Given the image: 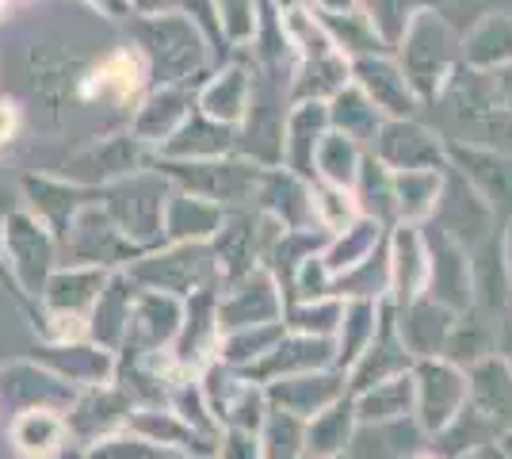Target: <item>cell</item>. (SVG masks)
Segmentation results:
<instances>
[{"label":"cell","instance_id":"obj_1","mask_svg":"<svg viewBox=\"0 0 512 459\" xmlns=\"http://www.w3.org/2000/svg\"><path fill=\"white\" fill-rule=\"evenodd\" d=\"M417 410H421V421L425 429H444L448 421H455L459 406H463V379L455 368L448 364H425L421 375H417Z\"/></svg>","mask_w":512,"mask_h":459},{"label":"cell","instance_id":"obj_2","mask_svg":"<svg viewBox=\"0 0 512 459\" xmlns=\"http://www.w3.org/2000/svg\"><path fill=\"white\" fill-rule=\"evenodd\" d=\"M436 192L440 180L425 169H402L394 176V207L402 211V219H425L436 207Z\"/></svg>","mask_w":512,"mask_h":459},{"label":"cell","instance_id":"obj_3","mask_svg":"<svg viewBox=\"0 0 512 459\" xmlns=\"http://www.w3.org/2000/svg\"><path fill=\"white\" fill-rule=\"evenodd\" d=\"M314 165H318L325 180L333 188H344L352 184L356 173H360V157H356V142L348 134H325L318 142V153H314Z\"/></svg>","mask_w":512,"mask_h":459},{"label":"cell","instance_id":"obj_4","mask_svg":"<svg viewBox=\"0 0 512 459\" xmlns=\"http://www.w3.org/2000/svg\"><path fill=\"white\" fill-rule=\"evenodd\" d=\"M360 73H363V85H367V92H371L375 104H383V108L394 111V115H402V111L413 108V96H409L406 77H402L394 66H386V62H363Z\"/></svg>","mask_w":512,"mask_h":459},{"label":"cell","instance_id":"obj_5","mask_svg":"<svg viewBox=\"0 0 512 459\" xmlns=\"http://www.w3.org/2000/svg\"><path fill=\"white\" fill-rule=\"evenodd\" d=\"M413 268H417L421 276H428L421 241H417V234H413V230H402V234H398V245H394L390 272H394V287H398V295H406V299H413V295L421 291V280L413 276Z\"/></svg>","mask_w":512,"mask_h":459},{"label":"cell","instance_id":"obj_6","mask_svg":"<svg viewBox=\"0 0 512 459\" xmlns=\"http://www.w3.org/2000/svg\"><path fill=\"white\" fill-rule=\"evenodd\" d=\"M379 241V222H360V226H348L344 230L341 245L325 257V268H329V276H337V272H348V268H356V264L367 261V253H371V245Z\"/></svg>","mask_w":512,"mask_h":459},{"label":"cell","instance_id":"obj_7","mask_svg":"<svg viewBox=\"0 0 512 459\" xmlns=\"http://www.w3.org/2000/svg\"><path fill=\"white\" fill-rule=\"evenodd\" d=\"M344 322V341H341V356L352 364V360H360L363 349L371 345V337H375V303L371 299H360V303H352L348 310L341 314Z\"/></svg>","mask_w":512,"mask_h":459},{"label":"cell","instance_id":"obj_8","mask_svg":"<svg viewBox=\"0 0 512 459\" xmlns=\"http://www.w3.org/2000/svg\"><path fill=\"white\" fill-rule=\"evenodd\" d=\"M409 379H386V383H375V391L360 402L363 417H375V421H386V417H406L409 410Z\"/></svg>","mask_w":512,"mask_h":459},{"label":"cell","instance_id":"obj_9","mask_svg":"<svg viewBox=\"0 0 512 459\" xmlns=\"http://www.w3.org/2000/svg\"><path fill=\"white\" fill-rule=\"evenodd\" d=\"M348 414H352L348 406H333V410L318 414V421L310 425V448H314L318 456H333L344 440H348V425H352Z\"/></svg>","mask_w":512,"mask_h":459},{"label":"cell","instance_id":"obj_10","mask_svg":"<svg viewBox=\"0 0 512 459\" xmlns=\"http://www.w3.org/2000/svg\"><path fill=\"white\" fill-rule=\"evenodd\" d=\"M58 433H62V425L50 414H31L20 421L16 444H20L23 452H31V456H43V452H50L58 444Z\"/></svg>","mask_w":512,"mask_h":459},{"label":"cell","instance_id":"obj_11","mask_svg":"<svg viewBox=\"0 0 512 459\" xmlns=\"http://www.w3.org/2000/svg\"><path fill=\"white\" fill-rule=\"evenodd\" d=\"M96 88L119 96V100L130 96V92L138 88V66H134V58H130V54H115V58L96 73Z\"/></svg>","mask_w":512,"mask_h":459},{"label":"cell","instance_id":"obj_12","mask_svg":"<svg viewBox=\"0 0 512 459\" xmlns=\"http://www.w3.org/2000/svg\"><path fill=\"white\" fill-rule=\"evenodd\" d=\"M299 421L291 414L283 417H272V433H268V456L272 459H295V452H299Z\"/></svg>","mask_w":512,"mask_h":459},{"label":"cell","instance_id":"obj_13","mask_svg":"<svg viewBox=\"0 0 512 459\" xmlns=\"http://www.w3.org/2000/svg\"><path fill=\"white\" fill-rule=\"evenodd\" d=\"M318 215L333 230H344V226H352V199L344 196V188H325L318 199Z\"/></svg>","mask_w":512,"mask_h":459},{"label":"cell","instance_id":"obj_14","mask_svg":"<svg viewBox=\"0 0 512 459\" xmlns=\"http://www.w3.org/2000/svg\"><path fill=\"white\" fill-rule=\"evenodd\" d=\"M226 459H256V440L245 437V433H237L234 444H230V452H226Z\"/></svg>","mask_w":512,"mask_h":459},{"label":"cell","instance_id":"obj_15","mask_svg":"<svg viewBox=\"0 0 512 459\" xmlns=\"http://www.w3.org/2000/svg\"><path fill=\"white\" fill-rule=\"evenodd\" d=\"M12 123H16V115H12V108L8 104H0V142L12 134Z\"/></svg>","mask_w":512,"mask_h":459},{"label":"cell","instance_id":"obj_16","mask_svg":"<svg viewBox=\"0 0 512 459\" xmlns=\"http://www.w3.org/2000/svg\"><path fill=\"white\" fill-rule=\"evenodd\" d=\"M318 4H321V12H325V16H344V8H348L352 0H318Z\"/></svg>","mask_w":512,"mask_h":459},{"label":"cell","instance_id":"obj_17","mask_svg":"<svg viewBox=\"0 0 512 459\" xmlns=\"http://www.w3.org/2000/svg\"><path fill=\"white\" fill-rule=\"evenodd\" d=\"M283 4H295V0H283Z\"/></svg>","mask_w":512,"mask_h":459},{"label":"cell","instance_id":"obj_18","mask_svg":"<svg viewBox=\"0 0 512 459\" xmlns=\"http://www.w3.org/2000/svg\"><path fill=\"white\" fill-rule=\"evenodd\" d=\"M425 459H432V456H425Z\"/></svg>","mask_w":512,"mask_h":459}]
</instances>
